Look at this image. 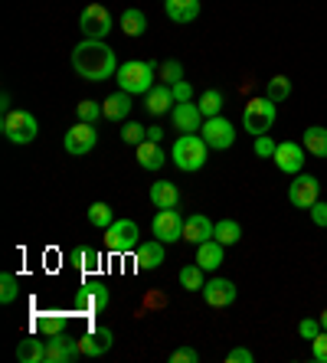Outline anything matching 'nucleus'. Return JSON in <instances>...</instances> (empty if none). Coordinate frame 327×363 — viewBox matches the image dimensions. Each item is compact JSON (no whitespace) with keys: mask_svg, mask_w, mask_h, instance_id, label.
Masks as SVG:
<instances>
[{"mask_svg":"<svg viewBox=\"0 0 327 363\" xmlns=\"http://www.w3.org/2000/svg\"><path fill=\"white\" fill-rule=\"evenodd\" d=\"M111 344H115V334H111L109 328H92L85 330L82 337H79V347H82V357H105L111 350Z\"/></svg>","mask_w":327,"mask_h":363,"instance_id":"16","label":"nucleus"},{"mask_svg":"<svg viewBox=\"0 0 327 363\" xmlns=\"http://www.w3.org/2000/svg\"><path fill=\"white\" fill-rule=\"evenodd\" d=\"M206 157H210V144L203 141V135H180L170 147V161L184 174H196L206 164Z\"/></svg>","mask_w":327,"mask_h":363,"instance_id":"3","label":"nucleus"},{"mask_svg":"<svg viewBox=\"0 0 327 363\" xmlns=\"http://www.w3.org/2000/svg\"><path fill=\"white\" fill-rule=\"evenodd\" d=\"M20 295V281L13 272H4L0 275V304H13Z\"/></svg>","mask_w":327,"mask_h":363,"instance_id":"36","label":"nucleus"},{"mask_svg":"<svg viewBox=\"0 0 327 363\" xmlns=\"http://www.w3.org/2000/svg\"><path fill=\"white\" fill-rule=\"evenodd\" d=\"M76 357H82L79 337H72L66 330L56 337H46V363H72Z\"/></svg>","mask_w":327,"mask_h":363,"instance_id":"12","label":"nucleus"},{"mask_svg":"<svg viewBox=\"0 0 327 363\" xmlns=\"http://www.w3.org/2000/svg\"><path fill=\"white\" fill-rule=\"evenodd\" d=\"M203 301L210 308H229L235 301V285L229 279H210L203 285Z\"/></svg>","mask_w":327,"mask_h":363,"instance_id":"17","label":"nucleus"},{"mask_svg":"<svg viewBox=\"0 0 327 363\" xmlns=\"http://www.w3.org/2000/svg\"><path fill=\"white\" fill-rule=\"evenodd\" d=\"M203 141L210 144L213 151H229L235 144V128L229 118H223V115H216V118H206L203 121Z\"/></svg>","mask_w":327,"mask_h":363,"instance_id":"10","label":"nucleus"},{"mask_svg":"<svg viewBox=\"0 0 327 363\" xmlns=\"http://www.w3.org/2000/svg\"><path fill=\"white\" fill-rule=\"evenodd\" d=\"M157 76H160V82L164 85H177L180 79H184V66H180L177 60H167V62H160Z\"/></svg>","mask_w":327,"mask_h":363,"instance_id":"38","label":"nucleus"},{"mask_svg":"<svg viewBox=\"0 0 327 363\" xmlns=\"http://www.w3.org/2000/svg\"><path fill=\"white\" fill-rule=\"evenodd\" d=\"M17 360L20 363H46V340L23 337L17 344Z\"/></svg>","mask_w":327,"mask_h":363,"instance_id":"27","label":"nucleus"},{"mask_svg":"<svg viewBox=\"0 0 327 363\" xmlns=\"http://www.w3.org/2000/svg\"><path fill=\"white\" fill-rule=\"evenodd\" d=\"M275 115H278V108L272 99H265V95H262V99H249L243 108V128L252 138L269 135L272 125H275Z\"/></svg>","mask_w":327,"mask_h":363,"instance_id":"5","label":"nucleus"},{"mask_svg":"<svg viewBox=\"0 0 327 363\" xmlns=\"http://www.w3.org/2000/svg\"><path fill=\"white\" fill-rule=\"evenodd\" d=\"M151 203L157 210H177V206H180V190H177L174 180H157V184H151Z\"/></svg>","mask_w":327,"mask_h":363,"instance_id":"23","label":"nucleus"},{"mask_svg":"<svg viewBox=\"0 0 327 363\" xmlns=\"http://www.w3.org/2000/svg\"><path fill=\"white\" fill-rule=\"evenodd\" d=\"M79 30L85 33V40H105V36L115 30V26H111L109 7H101V4H89V7L82 10V17H79Z\"/></svg>","mask_w":327,"mask_h":363,"instance_id":"7","label":"nucleus"},{"mask_svg":"<svg viewBox=\"0 0 327 363\" xmlns=\"http://www.w3.org/2000/svg\"><path fill=\"white\" fill-rule=\"evenodd\" d=\"M170 363H200V354L193 350V347H177L174 354L167 357Z\"/></svg>","mask_w":327,"mask_h":363,"instance_id":"41","label":"nucleus"},{"mask_svg":"<svg viewBox=\"0 0 327 363\" xmlns=\"http://www.w3.org/2000/svg\"><path fill=\"white\" fill-rule=\"evenodd\" d=\"M151 229H154V239H160L164 245L177 242V239H184V216L177 210H157Z\"/></svg>","mask_w":327,"mask_h":363,"instance_id":"13","label":"nucleus"},{"mask_svg":"<svg viewBox=\"0 0 327 363\" xmlns=\"http://www.w3.org/2000/svg\"><path fill=\"white\" fill-rule=\"evenodd\" d=\"M109 301H111V291H109V285L105 281H85L82 288H79V295H76V311H82V314H99V311H105L109 308Z\"/></svg>","mask_w":327,"mask_h":363,"instance_id":"8","label":"nucleus"},{"mask_svg":"<svg viewBox=\"0 0 327 363\" xmlns=\"http://www.w3.org/2000/svg\"><path fill=\"white\" fill-rule=\"evenodd\" d=\"M89 223H92L95 229H109L111 223H115V213H111L109 203H92V206H89Z\"/></svg>","mask_w":327,"mask_h":363,"instance_id":"35","label":"nucleus"},{"mask_svg":"<svg viewBox=\"0 0 327 363\" xmlns=\"http://www.w3.org/2000/svg\"><path fill=\"white\" fill-rule=\"evenodd\" d=\"M95 144H99V131H95V125H85V121L72 125L66 131V138H62V147H66L72 157H85V154H92Z\"/></svg>","mask_w":327,"mask_h":363,"instance_id":"9","label":"nucleus"},{"mask_svg":"<svg viewBox=\"0 0 327 363\" xmlns=\"http://www.w3.org/2000/svg\"><path fill=\"white\" fill-rule=\"evenodd\" d=\"M164 259H167V252H164V242L160 239H151V242H138L135 249V262L141 272H154L164 265Z\"/></svg>","mask_w":327,"mask_h":363,"instance_id":"18","label":"nucleus"},{"mask_svg":"<svg viewBox=\"0 0 327 363\" xmlns=\"http://www.w3.org/2000/svg\"><path fill=\"white\" fill-rule=\"evenodd\" d=\"M177 279H180V288H184V291H203V285H206V281H203V269L196 262L184 265Z\"/></svg>","mask_w":327,"mask_h":363,"instance_id":"33","label":"nucleus"},{"mask_svg":"<svg viewBox=\"0 0 327 363\" xmlns=\"http://www.w3.org/2000/svg\"><path fill=\"white\" fill-rule=\"evenodd\" d=\"M164 13L174 23H193L200 17V0H164Z\"/></svg>","mask_w":327,"mask_h":363,"instance_id":"22","label":"nucleus"},{"mask_svg":"<svg viewBox=\"0 0 327 363\" xmlns=\"http://www.w3.org/2000/svg\"><path fill=\"white\" fill-rule=\"evenodd\" d=\"M170 92H174V101L180 105V101H193V85L187 82V79H180L177 85H170Z\"/></svg>","mask_w":327,"mask_h":363,"instance_id":"44","label":"nucleus"},{"mask_svg":"<svg viewBox=\"0 0 327 363\" xmlns=\"http://www.w3.org/2000/svg\"><path fill=\"white\" fill-rule=\"evenodd\" d=\"M226 363H255V354L245 350V347H233L226 354Z\"/></svg>","mask_w":327,"mask_h":363,"instance_id":"46","label":"nucleus"},{"mask_svg":"<svg viewBox=\"0 0 327 363\" xmlns=\"http://www.w3.org/2000/svg\"><path fill=\"white\" fill-rule=\"evenodd\" d=\"M308 216H311V223H314V226L327 229V203H324V200H318V203H314V206L308 210Z\"/></svg>","mask_w":327,"mask_h":363,"instance_id":"45","label":"nucleus"},{"mask_svg":"<svg viewBox=\"0 0 327 363\" xmlns=\"http://www.w3.org/2000/svg\"><path fill=\"white\" fill-rule=\"evenodd\" d=\"M157 69L154 62L148 60H128L118 66L115 79H118V89H125L128 95H148L154 89V79H157Z\"/></svg>","mask_w":327,"mask_h":363,"instance_id":"2","label":"nucleus"},{"mask_svg":"<svg viewBox=\"0 0 327 363\" xmlns=\"http://www.w3.org/2000/svg\"><path fill=\"white\" fill-rule=\"evenodd\" d=\"M265 99H272L275 105L288 101L292 99V79L288 76H272L269 82H265Z\"/></svg>","mask_w":327,"mask_h":363,"instance_id":"30","label":"nucleus"},{"mask_svg":"<svg viewBox=\"0 0 327 363\" xmlns=\"http://www.w3.org/2000/svg\"><path fill=\"white\" fill-rule=\"evenodd\" d=\"M213 239L223 242V245H235L239 239H243V226H239L235 220H219L216 229H213Z\"/></svg>","mask_w":327,"mask_h":363,"instance_id":"31","label":"nucleus"},{"mask_svg":"<svg viewBox=\"0 0 327 363\" xmlns=\"http://www.w3.org/2000/svg\"><path fill=\"white\" fill-rule=\"evenodd\" d=\"M321 330H324V328H321V318H318V321H314V318H304V321L298 324V334H301L304 340H314Z\"/></svg>","mask_w":327,"mask_h":363,"instance_id":"42","label":"nucleus"},{"mask_svg":"<svg viewBox=\"0 0 327 363\" xmlns=\"http://www.w3.org/2000/svg\"><path fill=\"white\" fill-rule=\"evenodd\" d=\"M223 259H226V245L216 242V239H206V242L196 245V265L203 272H216L223 265Z\"/></svg>","mask_w":327,"mask_h":363,"instance_id":"20","label":"nucleus"},{"mask_svg":"<svg viewBox=\"0 0 327 363\" xmlns=\"http://www.w3.org/2000/svg\"><path fill=\"white\" fill-rule=\"evenodd\" d=\"M200 111H203V118H216L219 111H223V105H226V99H223V92L219 89H206V92L200 95Z\"/></svg>","mask_w":327,"mask_h":363,"instance_id":"32","label":"nucleus"},{"mask_svg":"<svg viewBox=\"0 0 327 363\" xmlns=\"http://www.w3.org/2000/svg\"><path fill=\"white\" fill-rule=\"evenodd\" d=\"M121 141L138 147L141 141H148V128L138 125V121H121Z\"/></svg>","mask_w":327,"mask_h":363,"instance_id":"37","label":"nucleus"},{"mask_svg":"<svg viewBox=\"0 0 327 363\" xmlns=\"http://www.w3.org/2000/svg\"><path fill=\"white\" fill-rule=\"evenodd\" d=\"M301 144H304V151L314 154V157H327V128L311 125L308 131H304Z\"/></svg>","mask_w":327,"mask_h":363,"instance_id":"29","label":"nucleus"},{"mask_svg":"<svg viewBox=\"0 0 327 363\" xmlns=\"http://www.w3.org/2000/svg\"><path fill=\"white\" fill-rule=\"evenodd\" d=\"M177 101H174V92H170V85L157 82L151 89V92L144 95V108H148V115H164V111H170Z\"/></svg>","mask_w":327,"mask_h":363,"instance_id":"24","label":"nucleus"},{"mask_svg":"<svg viewBox=\"0 0 327 363\" xmlns=\"http://www.w3.org/2000/svg\"><path fill=\"white\" fill-rule=\"evenodd\" d=\"M275 147H278V144L272 141L269 135H259V138H255V157H275Z\"/></svg>","mask_w":327,"mask_h":363,"instance_id":"43","label":"nucleus"},{"mask_svg":"<svg viewBox=\"0 0 327 363\" xmlns=\"http://www.w3.org/2000/svg\"><path fill=\"white\" fill-rule=\"evenodd\" d=\"M118 26H121V33L125 36H144V30H148V17H144V10L128 7L125 13H121V20H118Z\"/></svg>","mask_w":327,"mask_h":363,"instance_id":"28","label":"nucleus"},{"mask_svg":"<svg viewBox=\"0 0 327 363\" xmlns=\"http://www.w3.org/2000/svg\"><path fill=\"white\" fill-rule=\"evenodd\" d=\"M36 330L46 334V337H56V334L66 330V314H40L36 318Z\"/></svg>","mask_w":327,"mask_h":363,"instance_id":"34","label":"nucleus"},{"mask_svg":"<svg viewBox=\"0 0 327 363\" xmlns=\"http://www.w3.org/2000/svg\"><path fill=\"white\" fill-rule=\"evenodd\" d=\"M275 167L282 170V174H301L304 170V144H298V141H282L275 147Z\"/></svg>","mask_w":327,"mask_h":363,"instance_id":"15","label":"nucleus"},{"mask_svg":"<svg viewBox=\"0 0 327 363\" xmlns=\"http://www.w3.org/2000/svg\"><path fill=\"white\" fill-rule=\"evenodd\" d=\"M288 200H292V206H298V210H311V206L321 200L318 177H311V174H294L292 186H288Z\"/></svg>","mask_w":327,"mask_h":363,"instance_id":"11","label":"nucleus"},{"mask_svg":"<svg viewBox=\"0 0 327 363\" xmlns=\"http://www.w3.org/2000/svg\"><path fill=\"white\" fill-rule=\"evenodd\" d=\"M213 229H216V223H213L206 213H193V216L184 220V239L193 245H200V242H206V239H213Z\"/></svg>","mask_w":327,"mask_h":363,"instance_id":"19","label":"nucleus"},{"mask_svg":"<svg viewBox=\"0 0 327 363\" xmlns=\"http://www.w3.org/2000/svg\"><path fill=\"white\" fill-rule=\"evenodd\" d=\"M170 121H174V131H180V135H196L206 118H203L200 105H193V101H180V105L170 108Z\"/></svg>","mask_w":327,"mask_h":363,"instance_id":"14","label":"nucleus"},{"mask_svg":"<svg viewBox=\"0 0 327 363\" xmlns=\"http://www.w3.org/2000/svg\"><path fill=\"white\" fill-rule=\"evenodd\" d=\"M138 164L144 170H160L167 164V154H164V147L157 141H141L138 144Z\"/></svg>","mask_w":327,"mask_h":363,"instance_id":"25","label":"nucleus"},{"mask_svg":"<svg viewBox=\"0 0 327 363\" xmlns=\"http://www.w3.org/2000/svg\"><path fill=\"white\" fill-rule=\"evenodd\" d=\"M79 121H85V125H95L99 121V115H101V105L99 101H92V99H85V101H79Z\"/></svg>","mask_w":327,"mask_h":363,"instance_id":"39","label":"nucleus"},{"mask_svg":"<svg viewBox=\"0 0 327 363\" xmlns=\"http://www.w3.org/2000/svg\"><path fill=\"white\" fill-rule=\"evenodd\" d=\"M311 357H314V363H327V330H321L318 337L311 340Z\"/></svg>","mask_w":327,"mask_h":363,"instance_id":"40","label":"nucleus"},{"mask_svg":"<svg viewBox=\"0 0 327 363\" xmlns=\"http://www.w3.org/2000/svg\"><path fill=\"white\" fill-rule=\"evenodd\" d=\"M138 242H141V229H138L135 220H115L109 229H105V249L115 255L135 252Z\"/></svg>","mask_w":327,"mask_h":363,"instance_id":"6","label":"nucleus"},{"mask_svg":"<svg viewBox=\"0 0 327 363\" xmlns=\"http://www.w3.org/2000/svg\"><path fill=\"white\" fill-rule=\"evenodd\" d=\"M321 328L327 330V308H324V311H321Z\"/></svg>","mask_w":327,"mask_h":363,"instance_id":"48","label":"nucleus"},{"mask_svg":"<svg viewBox=\"0 0 327 363\" xmlns=\"http://www.w3.org/2000/svg\"><path fill=\"white\" fill-rule=\"evenodd\" d=\"M0 131H4V138H7L10 144H33L36 135H40V125H36V118L30 115V111L23 108H10L4 111V118H0Z\"/></svg>","mask_w":327,"mask_h":363,"instance_id":"4","label":"nucleus"},{"mask_svg":"<svg viewBox=\"0 0 327 363\" xmlns=\"http://www.w3.org/2000/svg\"><path fill=\"white\" fill-rule=\"evenodd\" d=\"M160 138H164V128H148V141H157L160 144Z\"/></svg>","mask_w":327,"mask_h":363,"instance_id":"47","label":"nucleus"},{"mask_svg":"<svg viewBox=\"0 0 327 363\" xmlns=\"http://www.w3.org/2000/svg\"><path fill=\"white\" fill-rule=\"evenodd\" d=\"M69 262H72V269H79V272H95L101 265V252L95 245H76V249L69 252Z\"/></svg>","mask_w":327,"mask_h":363,"instance_id":"26","label":"nucleus"},{"mask_svg":"<svg viewBox=\"0 0 327 363\" xmlns=\"http://www.w3.org/2000/svg\"><path fill=\"white\" fill-rule=\"evenodd\" d=\"M101 115L109 121H128V115H131V95H128L125 89L111 92L109 99L101 101Z\"/></svg>","mask_w":327,"mask_h":363,"instance_id":"21","label":"nucleus"},{"mask_svg":"<svg viewBox=\"0 0 327 363\" xmlns=\"http://www.w3.org/2000/svg\"><path fill=\"white\" fill-rule=\"evenodd\" d=\"M72 69L85 82H105V79H111L118 72L115 50L105 40H82L72 50Z\"/></svg>","mask_w":327,"mask_h":363,"instance_id":"1","label":"nucleus"}]
</instances>
